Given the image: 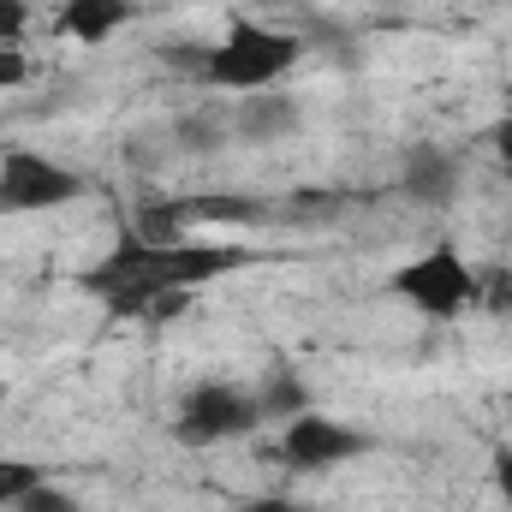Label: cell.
<instances>
[{"label": "cell", "mask_w": 512, "mask_h": 512, "mask_svg": "<svg viewBox=\"0 0 512 512\" xmlns=\"http://www.w3.org/2000/svg\"><path fill=\"white\" fill-rule=\"evenodd\" d=\"M245 262H251V251H239V245H185V239L179 245H149V239L126 233L84 274V286L114 316H179L191 286L221 280Z\"/></svg>", "instance_id": "1"}, {"label": "cell", "mask_w": 512, "mask_h": 512, "mask_svg": "<svg viewBox=\"0 0 512 512\" xmlns=\"http://www.w3.org/2000/svg\"><path fill=\"white\" fill-rule=\"evenodd\" d=\"M298 54H304L298 36H286V30H274V24H256V18H233L227 36L209 48L203 78L221 84V90H245V96H256V90L280 84V78L298 66Z\"/></svg>", "instance_id": "2"}, {"label": "cell", "mask_w": 512, "mask_h": 512, "mask_svg": "<svg viewBox=\"0 0 512 512\" xmlns=\"http://www.w3.org/2000/svg\"><path fill=\"white\" fill-rule=\"evenodd\" d=\"M393 292L423 316H465L477 304V274L453 245H435V251H423L417 262H405L393 274Z\"/></svg>", "instance_id": "3"}, {"label": "cell", "mask_w": 512, "mask_h": 512, "mask_svg": "<svg viewBox=\"0 0 512 512\" xmlns=\"http://www.w3.org/2000/svg\"><path fill=\"white\" fill-rule=\"evenodd\" d=\"M84 191V179L36 149H6L0 155V215H36V209H60Z\"/></svg>", "instance_id": "4"}, {"label": "cell", "mask_w": 512, "mask_h": 512, "mask_svg": "<svg viewBox=\"0 0 512 512\" xmlns=\"http://www.w3.org/2000/svg\"><path fill=\"white\" fill-rule=\"evenodd\" d=\"M256 423H262V405H256V393H239V387H197V393H185V411H179V435L191 447L251 435Z\"/></svg>", "instance_id": "5"}, {"label": "cell", "mask_w": 512, "mask_h": 512, "mask_svg": "<svg viewBox=\"0 0 512 512\" xmlns=\"http://www.w3.org/2000/svg\"><path fill=\"white\" fill-rule=\"evenodd\" d=\"M370 441L358 435V429H346V423H328V417H316V411H298L292 423H286V435H280V459L292 465V471H328V465H340V459H358Z\"/></svg>", "instance_id": "6"}, {"label": "cell", "mask_w": 512, "mask_h": 512, "mask_svg": "<svg viewBox=\"0 0 512 512\" xmlns=\"http://www.w3.org/2000/svg\"><path fill=\"white\" fill-rule=\"evenodd\" d=\"M131 12H137L131 0H66V6H60V30H66L72 42H108Z\"/></svg>", "instance_id": "7"}, {"label": "cell", "mask_w": 512, "mask_h": 512, "mask_svg": "<svg viewBox=\"0 0 512 512\" xmlns=\"http://www.w3.org/2000/svg\"><path fill=\"white\" fill-rule=\"evenodd\" d=\"M405 191H411V197H423V203H447V197L459 191V173H453V161H447V155L423 149V155H411V167H405Z\"/></svg>", "instance_id": "8"}, {"label": "cell", "mask_w": 512, "mask_h": 512, "mask_svg": "<svg viewBox=\"0 0 512 512\" xmlns=\"http://www.w3.org/2000/svg\"><path fill=\"white\" fill-rule=\"evenodd\" d=\"M36 483H48L42 465H30V459H0V507H18Z\"/></svg>", "instance_id": "9"}, {"label": "cell", "mask_w": 512, "mask_h": 512, "mask_svg": "<svg viewBox=\"0 0 512 512\" xmlns=\"http://www.w3.org/2000/svg\"><path fill=\"white\" fill-rule=\"evenodd\" d=\"M185 221H251L256 209L245 197H185Z\"/></svg>", "instance_id": "10"}, {"label": "cell", "mask_w": 512, "mask_h": 512, "mask_svg": "<svg viewBox=\"0 0 512 512\" xmlns=\"http://www.w3.org/2000/svg\"><path fill=\"white\" fill-rule=\"evenodd\" d=\"M239 131L245 137H274V131H292V108L286 102H251L239 114Z\"/></svg>", "instance_id": "11"}, {"label": "cell", "mask_w": 512, "mask_h": 512, "mask_svg": "<svg viewBox=\"0 0 512 512\" xmlns=\"http://www.w3.org/2000/svg\"><path fill=\"white\" fill-rule=\"evenodd\" d=\"M256 405H262V417H268V411H286V417H298V411H310V387L292 382V376H280L268 393H256Z\"/></svg>", "instance_id": "12"}, {"label": "cell", "mask_w": 512, "mask_h": 512, "mask_svg": "<svg viewBox=\"0 0 512 512\" xmlns=\"http://www.w3.org/2000/svg\"><path fill=\"white\" fill-rule=\"evenodd\" d=\"M18 512H78V501H72L66 489H54V483H36V489L18 501Z\"/></svg>", "instance_id": "13"}, {"label": "cell", "mask_w": 512, "mask_h": 512, "mask_svg": "<svg viewBox=\"0 0 512 512\" xmlns=\"http://www.w3.org/2000/svg\"><path fill=\"white\" fill-rule=\"evenodd\" d=\"M30 78V60H24V48L18 42H0V90H18Z\"/></svg>", "instance_id": "14"}, {"label": "cell", "mask_w": 512, "mask_h": 512, "mask_svg": "<svg viewBox=\"0 0 512 512\" xmlns=\"http://www.w3.org/2000/svg\"><path fill=\"white\" fill-rule=\"evenodd\" d=\"M477 298H489V310L512 316V274H507V268H495L489 280H477Z\"/></svg>", "instance_id": "15"}, {"label": "cell", "mask_w": 512, "mask_h": 512, "mask_svg": "<svg viewBox=\"0 0 512 512\" xmlns=\"http://www.w3.org/2000/svg\"><path fill=\"white\" fill-rule=\"evenodd\" d=\"M24 24H30V6L24 0H0V42H18Z\"/></svg>", "instance_id": "16"}, {"label": "cell", "mask_w": 512, "mask_h": 512, "mask_svg": "<svg viewBox=\"0 0 512 512\" xmlns=\"http://www.w3.org/2000/svg\"><path fill=\"white\" fill-rule=\"evenodd\" d=\"M495 495L512 512V447H495Z\"/></svg>", "instance_id": "17"}, {"label": "cell", "mask_w": 512, "mask_h": 512, "mask_svg": "<svg viewBox=\"0 0 512 512\" xmlns=\"http://www.w3.org/2000/svg\"><path fill=\"white\" fill-rule=\"evenodd\" d=\"M495 155H501V167L512 173V120H501V126H495Z\"/></svg>", "instance_id": "18"}, {"label": "cell", "mask_w": 512, "mask_h": 512, "mask_svg": "<svg viewBox=\"0 0 512 512\" xmlns=\"http://www.w3.org/2000/svg\"><path fill=\"white\" fill-rule=\"evenodd\" d=\"M245 512H310V507H292V501H256V507Z\"/></svg>", "instance_id": "19"}]
</instances>
